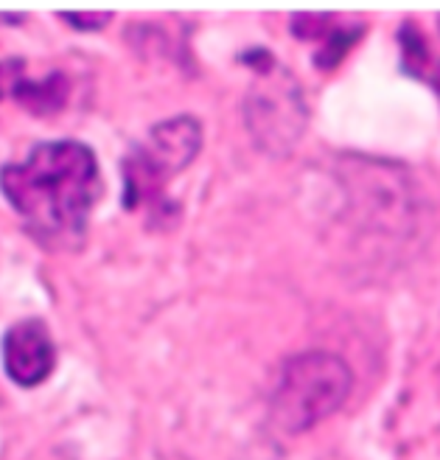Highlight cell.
Instances as JSON below:
<instances>
[{
	"mask_svg": "<svg viewBox=\"0 0 440 460\" xmlns=\"http://www.w3.org/2000/svg\"><path fill=\"white\" fill-rule=\"evenodd\" d=\"M12 208L40 230L76 234L101 199V174L96 155L84 144H40L22 164L0 172Z\"/></svg>",
	"mask_w": 440,
	"mask_h": 460,
	"instance_id": "6da1fadb",
	"label": "cell"
},
{
	"mask_svg": "<svg viewBox=\"0 0 440 460\" xmlns=\"http://www.w3.org/2000/svg\"><path fill=\"white\" fill-rule=\"evenodd\" d=\"M354 387V371L342 357L306 351L284 362L269 396V416L289 435L309 432L331 419Z\"/></svg>",
	"mask_w": 440,
	"mask_h": 460,
	"instance_id": "7a4b0ae2",
	"label": "cell"
},
{
	"mask_svg": "<svg viewBox=\"0 0 440 460\" xmlns=\"http://www.w3.org/2000/svg\"><path fill=\"white\" fill-rule=\"evenodd\" d=\"M348 211L365 234L404 242L421 225L424 199L418 182L396 164L351 160L342 169Z\"/></svg>",
	"mask_w": 440,
	"mask_h": 460,
	"instance_id": "3957f363",
	"label": "cell"
},
{
	"mask_svg": "<svg viewBox=\"0 0 440 460\" xmlns=\"http://www.w3.org/2000/svg\"><path fill=\"white\" fill-rule=\"evenodd\" d=\"M202 149V129L191 115L157 124L124 160L127 205L132 211H163L166 186L185 172Z\"/></svg>",
	"mask_w": 440,
	"mask_h": 460,
	"instance_id": "277c9868",
	"label": "cell"
},
{
	"mask_svg": "<svg viewBox=\"0 0 440 460\" xmlns=\"http://www.w3.org/2000/svg\"><path fill=\"white\" fill-rule=\"evenodd\" d=\"M259 74L261 79L247 99V124L261 146L284 155L306 129L304 90L289 71H277L272 62L259 67Z\"/></svg>",
	"mask_w": 440,
	"mask_h": 460,
	"instance_id": "5b68a950",
	"label": "cell"
},
{
	"mask_svg": "<svg viewBox=\"0 0 440 460\" xmlns=\"http://www.w3.org/2000/svg\"><path fill=\"white\" fill-rule=\"evenodd\" d=\"M6 374L20 387H37L51 376L57 365V349L48 326L42 320H22L12 326L4 340Z\"/></svg>",
	"mask_w": 440,
	"mask_h": 460,
	"instance_id": "8992f818",
	"label": "cell"
},
{
	"mask_svg": "<svg viewBox=\"0 0 440 460\" xmlns=\"http://www.w3.org/2000/svg\"><path fill=\"white\" fill-rule=\"evenodd\" d=\"M67 96H71V82H67L65 74L57 71L42 79H31L26 62H0V102L14 99L34 115H51L65 107Z\"/></svg>",
	"mask_w": 440,
	"mask_h": 460,
	"instance_id": "52a82bcc",
	"label": "cell"
},
{
	"mask_svg": "<svg viewBox=\"0 0 440 460\" xmlns=\"http://www.w3.org/2000/svg\"><path fill=\"white\" fill-rule=\"evenodd\" d=\"M62 20L74 22V26L82 31H96V29L107 26V22L112 20V14L110 12H79V14H62Z\"/></svg>",
	"mask_w": 440,
	"mask_h": 460,
	"instance_id": "ba28073f",
	"label": "cell"
},
{
	"mask_svg": "<svg viewBox=\"0 0 440 460\" xmlns=\"http://www.w3.org/2000/svg\"><path fill=\"white\" fill-rule=\"evenodd\" d=\"M437 22H440V17H437Z\"/></svg>",
	"mask_w": 440,
	"mask_h": 460,
	"instance_id": "9c48e42d",
	"label": "cell"
}]
</instances>
